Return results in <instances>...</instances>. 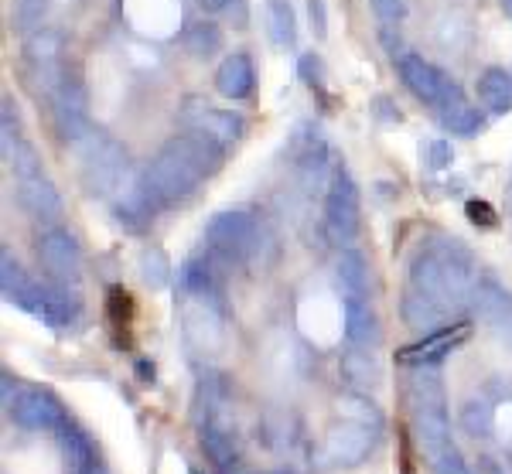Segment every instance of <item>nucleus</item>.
<instances>
[{
	"label": "nucleus",
	"mask_w": 512,
	"mask_h": 474,
	"mask_svg": "<svg viewBox=\"0 0 512 474\" xmlns=\"http://www.w3.org/2000/svg\"><path fill=\"white\" fill-rule=\"evenodd\" d=\"M410 287L437 301L444 311L472 304L475 294V266L461 243H437L420 249L410 263Z\"/></svg>",
	"instance_id": "f257e3e1"
},
{
	"label": "nucleus",
	"mask_w": 512,
	"mask_h": 474,
	"mask_svg": "<svg viewBox=\"0 0 512 474\" xmlns=\"http://www.w3.org/2000/svg\"><path fill=\"white\" fill-rule=\"evenodd\" d=\"M127 168H130V157L120 140L106 137V133H89V137L82 140L79 181L93 198L113 195V191L123 185V178H127Z\"/></svg>",
	"instance_id": "f03ea898"
},
{
	"label": "nucleus",
	"mask_w": 512,
	"mask_h": 474,
	"mask_svg": "<svg viewBox=\"0 0 512 474\" xmlns=\"http://www.w3.org/2000/svg\"><path fill=\"white\" fill-rule=\"evenodd\" d=\"M325 236L338 249L352 246V239L359 236V185L342 164L332 171L325 188Z\"/></svg>",
	"instance_id": "7ed1b4c3"
},
{
	"label": "nucleus",
	"mask_w": 512,
	"mask_h": 474,
	"mask_svg": "<svg viewBox=\"0 0 512 474\" xmlns=\"http://www.w3.org/2000/svg\"><path fill=\"white\" fill-rule=\"evenodd\" d=\"M396 72H400L403 86H407L410 93L420 99V103L434 106L437 113H441L444 106H451L454 99L465 96V93H461L458 82H451L441 69H437V65L424 62V58L414 55V52H407V55L396 58Z\"/></svg>",
	"instance_id": "20e7f679"
},
{
	"label": "nucleus",
	"mask_w": 512,
	"mask_h": 474,
	"mask_svg": "<svg viewBox=\"0 0 512 474\" xmlns=\"http://www.w3.org/2000/svg\"><path fill=\"white\" fill-rule=\"evenodd\" d=\"M205 243H209V253H216L222 263L250 260L260 246V229H256L253 215L246 212H219L205 229Z\"/></svg>",
	"instance_id": "39448f33"
},
{
	"label": "nucleus",
	"mask_w": 512,
	"mask_h": 474,
	"mask_svg": "<svg viewBox=\"0 0 512 474\" xmlns=\"http://www.w3.org/2000/svg\"><path fill=\"white\" fill-rule=\"evenodd\" d=\"M38 263L41 270L48 273V280L59 287H72L79 284L82 277V249L76 243V236H72L69 229H45L38 236Z\"/></svg>",
	"instance_id": "423d86ee"
},
{
	"label": "nucleus",
	"mask_w": 512,
	"mask_h": 474,
	"mask_svg": "<svg viewBox=\"0 0 512 474\" xmlns=\"http://www.w3.org/2000/svg\"><path fill=\"white\" fill-rule=\"evenodd\" d=\"M52 127L69 144H82L89 137V93L79 76H69L52 99Z\"/></svg>",
	"instance_id": "0eeeda50"
},
{
	"label": "nucleus",
	"mask_w": 512,
	"mask_h": 474,
	"mask_svg": "<svg viewBox=\"0 0 512 474\" xmlns=\"http://www.w3.org/2000/svg\"><path fill=\"white\" fill-rule=\"evenodd\" d=\"M178 116H181V123H185L188 130L205 133V137L219 140L222 147L236 144V140L243 137V130H246L243 116H236L229 110H219V106H212L209 99H202V96H185V99H181Z\"/></svg>",
	"instance_id": "6e6552de"
},
{
	"label": "nucleus",
	"mask_w": 512,
	"mask_h": 474,
	"mask_svg": "<svg viewBox=\"0 0 512 474\" xmlns=\"http://www.w3.org/2000/svg\"><path fill=\"white\" fill-rule=\"evenodd\" d=\"M376 434L379 430L366 427V423H359V420H342L325 434V447H321V454H325L328 464L352 468V464H359L362 457L373 451Z\"/></svg>",
	"instance_id": "1a4fd4ad"
},
{
	"label": "nucleus",
	"mask_w": 512,
	"mask_h": 474,
	"mask_svg": "<svg viewBox=\"0 0 512 474\" xmlns=\"http://www.w3.org/2000/svg\"><path fill=\"white\" fill-rule=\"evenodd\" d=\"M7 413L24 430H62L69 423L65 406L48 389H21Z\"/></svg>",
	"instance_id": "9d476101"
},
{
	"label": "nucleus",
	"mask_w": 512,
	"mask_h": 474,
	"mask_svg": "<svg viewBox=\"0 0 512 474\" xmlns=\"http://www.w3.org/2000/svg\"><path fill=\"white\" fill-rule=\"evenodd\" d=\"M219 256L205 249L202 256H192L185 266L178 270V284H181V294L188 301H209V304H219L222 301V273H219Z\"/></svg>",
	"instance_id": "9b49d317"
},
{
	"label": "nucleus",
	"mask_w": 512,
	"mask_h": 474,
	"mask_svg": "<svg viewBox=\"0 0 512 474\" xmlns=\"http://www.w3.org/2000/svg\"><path fill=\"white\" fill-rule=\"evenodd\" d=\"M472 307L492 331L512 338V294L506 287L495 284V280H478L475 294H472Z\"/></svg>",
	"instance_id": "f8f14e48"
},
{
	"label": "nucleus",
	"mask_w": 512,
	"mask_h": 474,
	"mask_svg": "<svg viewBox=\"0 0 512 474\" xmlns=\"http://www.w3.org/2000/svg\"><path fill=\"white\" fill-rule=\"evenodd\" d=\"M168 147L188 164V168H195L198 174H202V178L216 174L219 164H222V144L212 137H205V133L188 130V133H181V137H171Z\"/></svg>",
	"instance_id": "ddd939ff"
},
{
	"label": "nucleus",
	"mask_w": 512,
	"mask_h": 474,
	"mask_svg": "<svg viewBox=\"0 0 512 474\" xmlns=\"http://www.w3.org/2000/svg\"><path fill=\"white\" fill-rule=\"evenodd\" d=\"M410 430L427 461L451 447V427L444 410H410Z\"/></svg>",
	"instance_id": "4468645a"
},
{
	"label": "nucleus",
	"mask_w": 512,
	"mask_h": 474,
	"mask_svg": "<svg viewBox=\"0 0 512 474\" xmlns=\"http://www.w3.org/2000/svg\"><path fill=\"white\" fill-rule=\"evenodd\" d=\"M18 202L21 209L35 219H59L62 215V195L45 174H35V178H24L18 181Z\"/></svg>",
	"instance_id": "2eb2a0df"
},
{
	"label": "nucleus",
	"mask_w": 512,
	"mask_h": 474,
	"mask_svg": "<svg viewBox=\"0 0 512 474\" xmlns=\"http://www.w3.org/2000/svg\"><path fill=\"white\" fill-rule=\"evenodd\" d=\"M468 338V321H461V324H454L451 331H434V335H427V338H420L417 345H407L400 352V359L403 362H410V365H424V362H434V359H441V355H448L451 348H458L461 342Z\"/></svg>",
	"instance_id": "dca6fc26"
},
{
	"label": "nucleus",
	"mask_w": 512,
	"mask_h": 474,
	"mask_svg": "<svg viewBox=\"0 0 512 474\" xmlns=\"http://www.w3.org/2000/svg\"><path fill=\"white\" fill-rule=\"evenodd\" d=\"M256 86V72H253V62L250 55L243 52H233L222 58L219 72H216V89L226 99H246L253 93Z\"/></svg>",
	"instance_id": "f3484780"
},
{
	"label": "nucleus",
	"mask_w": 512,
	"mask_h": 474,
	"mask_svg": "<svg viewBox=\"0 0 512 474\" xmlns=\"http://www.w3.org/2000/svg\"><path fill=\"white\" fill-rule=\"evenodd\" d=\"M297 181H301L304 195H311V191H318V188H328V181H332V174H328V147L318 133L308 137L304 151L297 154Z\"/></svg>",
	"instance_id": "a211bd4d"
},
{
	"label": "nucleus",
	"mask_w": 512,
	"mask_h": 474,
	"mask_svg": "<svg viewBox=\"0 0 512 474\" xmlns=\"http://www.w3.org/2000/svg\"><path fill=\"white\" fill-rule=\"evenodd\" d=\"M342 379L352 393L369 396L383 382V369H379V359L369 348H352L349 355H342Z\"/></svg>",
	"instance_id": "6ab92c4d"
},
{
	"label": "nucleus",
	"mask_w": 512,
	"mask_h": 474,
	"mask_svg": "<svg viewBox=\"0 0 512 474\" xmlns=\"http://www.w3.org/2000/svg\"><path fill=\"white\" fill-rule=\"evenodd\" d=\"M345 338L352 348H373L379 342V321L366 297H345Z\"/></svg>",
	"instance_id": "aec40b11"
},
{
	"label": "nucleus",
	"mask_w": 512,
	"mask_h": 474,
	"mask_svg": "<svg viewBox=\"0 0 512 474\" xmlns=\"http://www.w3.org/2000/svg\"><path fill=\"white\" fill-rule=\"evenodd\" d=\"M403 321L410 324L414 331H427V335H434V331H441L444 318H448V311H444L441 304L431 301L427 294H420V290L410 287L407 294H403Z\"/></svg>",
	"instance_id": "412c9836"
},
{
	"label": "nucleus",
	"mask_w": 512,
	"mask_h": 474,
	"mask_svg": "<svg viewBox=\"0 0 512 474\" xmlns=\"http://www.w3.org/2000/svg\"><path fill=\"white\" fill-rule=\"evenodd\" d=\"M407 399H410V410H448L441 376H437V369H424V365L410 376Z\"/></svg>",
	"instance_id": "4be33fe9"
},
{
	"label": "nucleus",
	"mask_w": 512,
	"mask_h": 474,
	"mask_svg": "<svg viewBox=\"0 0 512 474\" xmlns=\"http://www.w3.org/2000/svg\"><path fill=\"white\" fill-rule=\"evenodd\" d=\"M65 55V35L55 28H38L24 35V65H59Z\"/></svg>",
	"instance_id": "5701e85b"
},
{
	"label": "nucleus",
	"mask_w": 512,
	"mask_h": 474,
	"mask_svg": "<svg viewBox=\"0 0 512 474\" xmlns=\"http://www.w3.org/2000/svg\"><path fill=\"white\" fill-rule=\"evenodd\" d=\"M478 103L492 113H509L512 110V76L506 69H485L475 82Z\"/></svg>",
	"instance_id": "b1692460"
},
{
	"label": "nucleus",
	"mask_w": 512,
	"mask_h": 474,
	"mask_svg": "<svg viewBox=\"0 0 512 474\" xmlns=\"http://www.w3.org/2000/svg\"><path fill=\"white\" fill-rule=\"evenodd\" d=\"M335 280L342 287L345 297H366V284H369V266L362 260L359 249L345 246L335 260Z\"/></svg>",
	"instance_id": "393cba45"
},
{
	"label": "nucleus",
	"mask_w": 512,
	"mask_h": 474,
	"mask_svg": "<svg viewBox=\"0 0 512 474\" xmlns=\"http://www.w3.org/2000/svg\"><path fill=\"white\" fill-rule=\"evenodd\" d=\"M198 434H202L198 440H202L205 457H209L219 471L229 468V464H236V434L229 423H202Z\"/></svg>",
	"instance_id": "a878e982"
},
{
	"label": "nucleus",
	"mask_w": 512,
	"mask_h": 474,
	"mask_svg": "<svg viewBox=\"0 0 512 474\" xmlns=\"http://www.w3.org/2000/svg\"><path fill=\"white\" fill-rule=\"evenodd\" d=\"M59 444H62L65 464H69V474H89L96 468L93 444H89V437L72 427V423H65V427L59 430Z\"/></svg>",
	"instance_id": "bb28decb"
},
{
	"label": "nucleus",
	"mask_w": 512,
	"mask_h": 474,
	"mask_svg": "<svg viewBox=\"0 0 512 474\" xmlns=\"http://www.w3.org/2000/svg\"><path fill=\"white\" fill-rule=\"evenodd\" d=\"M267 31L277 48H294L297 21H294L291 0H267Z\"/></svg>",
	"instance_id": "cd10ccee"
},
{
	"label": "nucleus",
	"mask_w": 512,
	"mask_h": 474,
	"mask_svg": "<svg viewBox=\"0 0 512 474\" xmlns=\"http://www.w3.org/2000/svg\"><path fill=\"white\" fill-rule=\"evenodd\" d=\"M4 164L14 171V178H18V181L41 174V157H38V151L24 137L4 140Z\"/></svg>",
	"instance_id": "c85d7f7f"
},
{
	"label": "nucleus",
	"mask_w": 512,
	"mask_h": 474,
	"mask_svg": "<svg viewBox=\"0 0 512 474\" xmlns=\"http://www.w3.org/2000/svg\"><path fill=\"white\" fill-rule=\"evenodd\" d=\"M441 127L458 133V137H472V133L482 127V113H478L475 106L461 96V99H454L451 106H444V110H441Z\"/></svg>",
	"instance_id": "c756f323"
},
{
	"label": "nucleus",
	"mask_w": 512,
	"mask_h": 474,
	"mask_svg": "<svg viewBox=\"0 0 512 474\" xmlns=\"http://www.w3.org/2000/svg\"><path fill=\"white\" fill-rule=\"evenodd\" d=\"M181 41H185V52L192 58H212L222 48V31L212 21H198L185 31Z\"/></svg>",
	"instance_id": "7c9ffc66"
},
{
	"label": "nucleus",
	"mask_w": 512,
	"mask_h": 474,
	"mask_svg": "<svg viewBox=\"0 0 512 474\" xmlns=\"http://www.w3.org/2000/svg\"><path fill=\"white\" fill-rule=\"evenodd\" d=\"M48 18V0H14L11 7V28L21 31V35H31L38 31Z\"/></svg>",
	"instance_id": "2f4dec72"
},
{
	"label": "nucleus",
	"mask_w": 512,
	"mask_h": 474,
	"mask_svg": "<svg viewBox=\"0 0 512 474\" xmlns=\"http://www.w3.org/2000/svg\"><path fill=\"white\" fill-rule=\"evenodd\" d=\"M140 280H144L147 287H164L171 280V263L168 256H164V249L158 246H147L144 253H140Z\"/></svg>",
	"instance_id": "473e14b6"
},
{
	"label": "nucleus",
	"mask_w": 512,
	"mask_h": 474,
	"mask_svg": "<svg viewBox=\"0 0 512 474\" xmlns=\"http://www.w3.org/2000/svg\"><path fill=\"white\" fill-rule=\"evenodd\" d=\"M461 427H465L472 437H489L495 427L492 406L485 403V399H468V403L461 406Z\"/></svg>",
	"instance_id": "72a5a7b5"
},
{
	"label": "nucleus",
	"mask_w": 512,
	"mask_h": 474,
	"mask_svg": "<svg viewBox=\"0 0 512 474\" xmlns=\"http://www.w3.org/2000/svg\"><path fill=\"white\" fill-rule=\"evenodd\" d=\"M338 410L345 413V420H359V423H366V427H373V430H383V413H379V406L369 396L349 393L342 403H338Z\"/></svg>",
	"instance_id": "f704fd0d"
},
{
	"label": "nucleus",
	"mask_w": 512,
	"mask_h": 474,
	"mask_svg": "<svg viewBox=\"0 0 512 474\" xmlns=\"http://www.w3.org/2000/svg\"><path fill=\"white\" fill-rule=\"evenodd\" d=\"M431 471L434 474H472V468L465 464V457L458 454V447H448V451H441L437 457H431Z\"/></svg>",
	"instance_id": "c9c22d12"
},
{
	"label": "nucleus",
	"mask_w": 512,
	"mask_h": 474,
	"mask_svg": "<svg viewBox=\"0 0 512 474\" xmlns=\"http://www.w3.org/2000/svg\"><path fill=\"white\" fill-rule=\"evenodd\" d=\"M420 154H424V164H427V168H434V171H444V168H448V164H451V144H448V140H441V137H437V140H427V144H424V151H420Z\"/></svg>",
	"instance_id": "e433bc0d"
},
{
	"label": "nucleus",
	"mask_w": 512,
	"mask_h": 474,
	"mask_svg": "<svg viewBox=\"0 0 512 474\" xmlns=\"http://www.w3.org/2000/svg\"><path fill=\"white\" fill-rule=\"evenodd\" d=\"M106 311H110V321L117 328H127L130 324V294L123 287H113L110 290V301H106Z\"/></svg>",
	"instance_id": "4c0bfd02"
},
{
	"label": "nucleus",
	"mask_w": 512,
	"mask_h": 474,
	"mask_svg": "<svg viewBox=\"0 0 512 474\" xmlns=\"http://www.w3.org/2000/svg\"><path fill=\"white\" fill-rule=\"evenodd\" d=\"M0 133H4V140L21 137V116H18V103H14L11 96H4V99H0Z\"/></svg>",
	"instance_id": "58836bf2"
},
{
	"label": "nucleus",
	"mask_w": 512,
	"mask_h": 474,
	"mask_svg": "<svg viewBox=\"0 0 512 474\" xmlns=\"http://www.w3.org/2000/svg\"><path fill=\"white\" fill-rule=\"evenodd\" d=\"M297 72H301V79L308 82V86H318L321 82V62L315 52L301 55V62H297Z\"/></svg>",
	"instance_id": "ea45409f"
},
{
	"label": "nucleus",
	"mask_w": 512,
	"mask_h": 474,
	"mask_svg": "<svg viewBox=\"0 0 512 474\" xmlns=\"http://www.w3.org/2000/svg\"><path fill=\"white\" fill-rule=\"evenodd\" d=\"M308 18H311V28L318 31L321 38L328 35V11H325V0H308Z\"/></svg>",
	"instance_id": "a19ab883"
},
{
	"label": "nucleus",
	"mask_w": 512,
	"mask_h": 474,
	"mask_svg": "<svg viewBox=\"0 0 512 474\" xmlns=\"http://www.w3.org/2000/svg\"><path fill=\"white\" fill-rule=\"evenodd\" d=\"M465 212H468V219H472L475 226H492V222H495L492 205H485V202H468Z\"/></svg>",
	"instance_id": "79ce46f5"
},
{
	"label": "nucleus",
	"mask_w": 512,
	"mask_h": 474,
	"mask_svg": "<svg viewBox=\"0 0 512 474\" xmlns=\"http://www.w3.org/2000/svg\"><path fill=\"white\" fill-rule=\"evenodd\" d=\"M373 11L383 21H396L403 18V0H373Z\"/></svg>",
	"instance_id": "37998d69"
},
{
	"label": "nucleus",
	"mask_w": 512,
	"mask_h": 474,
	"mask_svg": "<svg viewBox=\"0 0 512 474\" xmlns=\"http://www.w3.org/2000/svg\"><path fill=\"white\" fill-rule=\"evenodd\" d=\"M226 14H229V21H233L236 28H246V0H229Z\"/></svg>",
	"instance_id": "c03bdc74"
},
{
	"label": "nucleus",
	"mask_w": 512,
	"mask_h": 474,
	"mask_svg": "<svg viewBox=\"0 0 512 474\" xmlns=\"http://www.w3.org/2000/svg\"><path fill=\"white\" fill-rule=\"evenodd\" d=\"M472 474H506V471H502V464L495 461V457L482 454V457L475 461V471H472Z\"/></svg>",
	"instance_id": "a18cd8bd"
},
{
	"label": "nucleus",
	"mask_w": 512,
	"mask_h": 474,
	"mask_svg": "<svg viewBox=\"0 0 512 474\" xmlns=\"http://www.w3.org/2000/svg\"><path fill=\"white\" fill-rule=\"evenodd\" d=\"M198 7H202V11H209V14H219V11H226V7H229V0H198Z\"/></svg>",
	"instance_id": "49530a36"
},
{
	"label": "nucleus",
	"mask_w": 512,
	"mask_h": 474,
	"mask_svg": "<svg viewBox=\"0 0 512 474\" xmlns=\"http://www.w3.org/2000/svg\"><path fill=\"white\" fill-rule=\"evenodd\" d=\"M219 474H250L246 468H239V464H229V468H222Z\"/></svg>",
	"instance_id": "de8ad7c7"
},
{
	"label": "nucleus",
	"mask_w": 512,
	"mask_h": 474,
	"mask_svg": "<svg viewBox=\"0 0 512 474\" xmlns=\"http://www.w3.org/2000/svg\"><path fill=\"white\" fill-rule=\"evenodd\" d=\"M502 7H506V14L512 18V0H502Z\"/></svg>",
	"instance_id": "09e8293b"
},
{
	"label": "nucleus",
	"mask_w": 512,
	"mask_h": 474,
	"mask_svg": "<svg viewBox=\"0 0 512 474\" xmlns=\"http://www.w3.org/2000/svg\"><path fill=\"white\" fill-rule=\"evenodd\" d=\"M263 474H291V471H280V468H277V471H263Z\"/></svg>",
	"instance_id": "8fccbe9b"
},
{
	"label": "nucleus",
	"mask_w": 512,
	"mask_h": 474,
	"mask_svg": "<svg viewBox=\"0 0 512 474\" xmlns=\"http://www.w3.org/2000/svg\"><path fill=\"white\" fill-rule=\"evenodd\" d=\"M89 474H106V471H103V468H99V464H96V468H93V471H89Z\"/></svg>",
	"instance_id": "3c124183"
},
{
	"label": "nucleus",
	"mask_w": 512,
	"mask_h": 474,
	"mask_svg": "<svg viewBox=\"0 0 512 474\" xmlns=\"http://www.w3.org/2000/svg\"><path fill=\"white\" fill-rule=\"evenodd\" d=\"M192 474H198V471H192Z\"/></svg>",
	"instance_id": "603ef678"
}]
</instances>
